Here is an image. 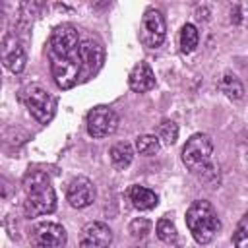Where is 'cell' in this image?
Segmentation results:
<instances>
[{
    "instance_id": "obj_1",
    "label": "cell",
    "mask_w": 248,
    "mask_h": 248,
    "mask_svg": "<svg viewBox=\"0 0 248 248\" xmlns=\"http://www.w3.org/2000/svg\"><path fill=\"white\" fill-rule=\"evenodd\" d=\"M25 213L29 217L48 215L56 209V194L50 178L41 170H29L23 178Z\"/></svg>"
},
{
    "instance_id": "obj_2",
    "label": "cell",
    "mask_w": 248,
    "mask_h": 248,
    "mask_svg": "<svg viewBox=\"0 0 248 248\" xmlns=\"http://www.w3.org/2000/svg\"><path fill=\"white\" fill-rule=\"evenodd\" d=\"M186 227L198 244H207L221 229V221L209 202L196 200L186 209Z\"/></svg>"
},
{
    "instance_id": "obj_3",
    "label": "cell",
    "mask_w": 248,
    "mask_h": 248,
    "mask_svg": "<svg viewBox=\"0 0 248 248\" xmlns=\"http://www.w3.org/2000/svg\"><path fill=\"white\" fill-rule=\"evenodd\" d=\"M213 141L207 134H194L182 147V163L192 172H207L211 169Z\"/></svg>"
},
{
    "instance_id": "obj_4",
    "label": "cell",
    "mask_w": 248,
    "mask_h": 248,
    "mask_svg": "<svg viewBox=\"0 0 248 248\" xmlns=\"http://www.w3.org/2000/svg\"><path fill=\"white\" fill-rule=\"evenodd\" d=\"M23 103L33 114V118L41 124H48L56 112V99L41 85L33 83L23 89Z\"/></svg>"
},
{
    "instance_id": "obj_5",
    "label": "cell",
    "mask_w": 248,
    "mask_h": 248,
    "mask_svg": "<svg viewBox=\"0 0 248 248\" xmlns=\"http://www.w3.org/2000/svg\"><path fill=\"white\" fill-rule=\"evenodd\" d=\"M50 58V72L54 78V83L60 89H72L79 79H81V60H79V48L74 54L68 56H54L48 54Z\"/></svg>"
},
{
    "instance_id": "obj_6",
    "label": "cell",
    "mask_w": 248,
    "mask_h": 248,
    "mask_svg": "<svg viewBox=\"0 0 248 248\" xmlns=\"http://www.w3.org/2000/svg\"><path fill=\"white\" fill-rule=\"evenodd\" d=\"M29 240L33 248H64L68 236L62 225L52 221H43L29 231Z\"/></svg>"
},
{
    "instance_id": "obj_7",
    "label": "cell",
    "mask_w": 248,
    "mask_h": 248,
    "mask_svg": "<svg viewBox=\"0 0 248 248\" xmlns=\"http://www.w3.org/2000/svg\"><path fill=\"white\" fill-rule=\"evenodd\" d=\"M165 35H167V23L163 14L153 8L145 10L141 17V27H140V41L147 48H157L163 45Z\"/></svg>"
},
{
    "instance_id": "obj_8",
    "label": "cell",
    "mask_w": 248,
    "mask_h": 248,
    "mask_svg": "<svg viewBox=\"0 0 248 248\" xmlns=\"http://www.w3.org/2000/svg\"><path fill=\"white\" fill-rule=\"evenodd\" d=\"M118 128V116L108 107H93L87 112V132L91 138H107L112 136Z\"/></svg>"
},
{
    "instance_id": "obj_9",
    "label": "cell",
    "mask_w": 248,
    "mask_h": 248,
    "mask_svg": "<svg viewBox=\"0 0 248 248\" xmlns=\"http://www.w3.org/2000/svg\"><path fill=\"white\" fill-rule=\"evenodd\" d=\"M81 41H79V33L74 25L70 23H62L58 25L52 35H50V41H48V54H54V56H68V54H74L78 52Z\"/></svg>"
},
{
    "instance_id": "obj_10",
    "label": "cell",
    "mask_w": 248,
    "mask_h": 248,
    "mask_svg": "<svg viewBox=\"0 0 248 248\" xmlns=\"http://www.w3.org/2000/svg\"><path fill=\"white\" fill-rule=\"evenodd\" d=\"M79 60H81V79L93 78L105 60V48L95 39H85L79 45Z\"/></svg>"
},
{
    "instance_id": "obj_11",
    "label": "cell",
    "mask_w": 248,
    "mask_h": 248,
    "mask_svg": "<svg viewBox=\"0 0 248 248\" xmlns=\"http://www.w3.org/2000/svg\"><path fill=\"white\" fill-rule=\"evenodd\" d=\"M112 242V231L101 221H91L83 225L79 232V248H108Z\"/></svg>"
},
{
    "instance_id": "obj_12",
    "label": "cell",
    "mask_w": 248,
    "mask_h": 248,
    "mask_svg": "<svg viewBox=\"0 0 248 248\" xmlns=\"http://www.w3.org/2000/svg\"><path fill=\"white\" fill-rule=\"evenodd\" d=\"M25 60H27L25 48L19 43V39L16 35H6L4 41H2V62H4V66L10 72L19 74L25 68Z\"/></svg>"
},
{
    "instance_id": "obj_13",
    "label": "cell",
    "mask_w": 248,
    "mask_h": 248,
    "mask_svg": "<svg viewBox=\"0 0 248 248\" xmlns=\"http://www.w3.org/2000/svg\"><path fill=\"white\" fill-rule=\"evenodd\" d=\"M66 198H68L70 205L76 207V209L87 207L95 200V186L87 176H78V178H74L70 182Z\"/></svg>"
},
{
    "instance_id": "obj_14",
    "label": "cell",
    "mask_w": 248,
    "mask_h": 248,
    "mask_svg": "<svg viewBox=\"0 0 248 248\" xmlns=\"http://www.w3.org/2000/svg\"><path fill=\"white\" fill-rule=\"evenodd\" d=\"M128 85L136 93H145L155 87V74L147 62H140L132 68L128 76Z\"/></svg>"
},
{
    "instance_id": "obj_15",
    "label": "cell",
    "mask_w": 248,
    "mask_h": 248,
    "mask_svg": "<svg viewBox=\"0 0 248 248\" xmlns=\"http://www.w3.org/2000/svg\"><path fill=\"white\" fill-rule=\"evenodd\" d=\"M128 196H130L132 205H134L136 209H140V211L153 209V207L159 203L157 194H155L153 190L145 188V186H138V184H136V186H132V188H130V192H128Z\"/></svg>"
},
{
    "instance_id": "obj_16",
    "label": "cell",
    "mask_w": 248,
    "mask_h": 248,
    "mask_svg": "<svg viewBox=\"0 0 248 248\" xmlns=\"http://www.w3.org/2000/svg\"><path fill=\"white\" fill-rule=\"evenodd\" d=\"M132 159H134V149H132V145L128 141H118V143H114L110 147V163H112V167L116 170L128 169Z\"/></svg>"
},
{
    "instance_id": "obj_17",
    "label": "cell",
    "mask_w": 248,
    "mask_h": 248,
    "mask_svg": "<svg viewBox=\"0 0 248 248\" xmlns=\"http://www.w3.org/2000/svg\"><path fill=\"white\" fill-rule=\"evenodd\" d=\"M219 89L229 97V99H242L244 95V85L240 83V79L234 76V74H225L221 79H219Z\"/></svg>"
},
{
    "instance_id": "obj_18",
    "label": "cell",
    "mask_w": 248,
    "mask_h": 248,
    "mask_svg": "<svg viewBox=\"0 0 248 248\" xmlns=\"http://www.w3.org/2000/svg\"><path fill=\"white\" fill-rule=\"evenodd\" d=\"M198 41H200L198 29L192 23H184L182 29H180V50L186 52V54L194 52L196 46H198Z\"/></svg>"
},
{
    "instance_id": "obj_19",
    "label": "cell",
    "mask_w": 248,
    "mask_h": 248,
    "mask_svg": "<svg viewBox=\"0 0 248 248\" xmlns=\"http://www.w3.org/2000/svg\"><path fill=\"white\" fill-rule=\"evenodd\" d=\"M155 231H157L159 240H163V242H167V244H174V242L178 240L176 227H174V223H172L169 217H161V219L157 221Z\"/></svg>"
},
{
    "instance_id": "obj_20",
    "label": "cell",
    "mask_w": 248,
    "mask_h": 248,
    "mask_svg": "<svg viewBox=\"0 0 248 248\" xmlns=\"http://www.w3.org/2000/svg\"><path fill=\"white\" fill-rule=\"evenodd\" d=\"M136 149L141 155H155L161 149V140L157 136H151V134L138 136L136 138Z\"/></svg>"
},
{
    "instance_id": "obj_21",
    "label": "cell",
    "mask_w": 248,
    "mask_h": 248,
    "mask_svg": "<svg viewBox=\"0 0 248 248\" xmlns=\"http://www.w3.org/2000/svg\"><path fill=\"white\" fill-rule=\"evenodd\" d=\"M232 244H234V248H248V211L242 215V219L238 221V225L234 229Z\"/></svg>"
},
{
    "instance_id": "obj_22",
    "label": "cell",
    "mask_w": 248,
    "mask_h": 248,
    "mask_svg": "<svg viewBox=\"0 0 248 248\" xmlns=\"http://www.w3.org/2000/svg\"><path fill=\"white\" fill-rule=\"evenodd\" d=\"M163 143L167 145H172L176 140H178V126L172 122V120H163L159 124V136H157Z\"/></svg>"
},
{
    "instance_id": "obj_23",
    "label": "cell",
    "mask_w": 248,
    "mask_h": 248,
    "mask_svg": "<svg viewBox=\"0 0 248 248\" xmlns=\"http://www.w3.org/2000/svg\"><path fill=\"white\" fill-rule=\"evenodd\" d=\"M151 231V223L147 221V219H143V217H140V219H134L132 223H130V232L138 238H143L147 232Z\"/></svg>"
}]
</instances>
